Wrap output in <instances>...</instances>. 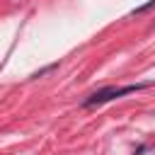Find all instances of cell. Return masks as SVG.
I'll return each instance as SVG.
<instances>
[{
    "mask_svg": "<svg viewBox=\"0 0 155 155\" xmlns=\"http://www.w3.org/2000/svg\"><path fill=\"white\" fill-rule=\"evenodd\" d=\"M53 68H58V63H51V65H46V68H41V70H39V73H34L31 78H41V75H46V73H48V70H53Z\"/></svg>",
    "mask_w": 155,
    "mask_h": 155,
    "instance_id": "3957f363",
    "label": "cell"
},
{
    "mask_svg": "<svg viewBox=\"0 0 155 155\" xmlns=\"http://www.w3.org/2000/svg\"><path fill=\"white\" fill-rule=\"evenodd\" d=\"M145 150H148V145H138V148H136V153H133V155H143V153H145Z\"/></svg>",
    "mask_w": 155,
    "mask_h": 155,
    "instance_id": "277c9868",
    "label": "cell"
},
{
    "mask_svg": "<svg viewBox=\"0 0 155 155\" xmlns=\"http://www.w3.org/2000/svg\"><path fill=\"white\" fill-rule=\"evenodd\" d=\"M148 85H150V82H140V85H124V87H102V90L92 92V94L82 102V107H97V104H104V102L119 99V97H124V94H128V92L145 90Z\"/></svg>",
    "mask_w": 155,
    "mask_h": 155,
    "instance_id": "6da1fadb",
    "label": "cell"
},
{
    "mask_svg": "<svg viewBox=\"0 0 155 155\" xmlns=\"http://www.w3.org/2000/svg\"><path fill=\"white\" fill-rule=\"evenodd\" d=\"M153 5H155V0H148L145 5H140V7H136V10H133V15H143V12H145V10H150Z\"/></svg>",
    "mask_w": 155,
    "mask_h": 155,
    "instance_id": "7a4b0ae2",
    "label": "cell"
}]
</instances>
